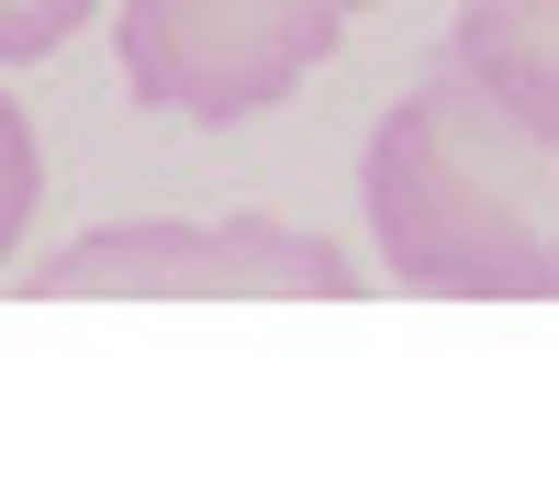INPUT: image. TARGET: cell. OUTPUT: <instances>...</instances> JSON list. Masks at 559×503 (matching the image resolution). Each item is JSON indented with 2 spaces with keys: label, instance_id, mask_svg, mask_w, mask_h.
<instances>
[{
  "label": "cell",
  "instance_id": "5b68a950",
  "mask_svg": "<svg viewBox=\"0 0 559 503\" xmlns=\"http://www.w3.org/2000/svg\"><path fill=\"white\" fill-rule=\"evenodd\" d=\"M448 34H459V45H481V57H515V68L559 79V0H471Z\"/></svg>",
  "mask_w": 559,
  "mask_h": 503
},
{
  "label": "cell",
  "instance_id": "7a4b0ae2",
  "mask_svg": "<svg viewBox=\"0 0 559 503\" xmlns=\"http://www.w3.org/2000/svg\"><path fill=\"white\" fill-rule=\"evenodd\" d=\"M358 258L280 213H134L23 268V302H347Z\"/></svg>",
  "mask_w": 559,
  "mask_h": 503
},
{
  "label": "cell",
  "instance_id": "277c9868",
  "mask_svg": "<svg viewBox=\"0 0 559 503\" xmlns=\"http://www.w3.org/2000/svg\"><path fill=\"white\" fill-rule=\"evenodd\" d=\"M34 213H45V134L34 112L0 89V280H12V258L34 247Z\"/></svg>",
  "mask_w": 559,
  "mask_h": 503
},
{
  "label": "cell",
  "instance_id": "6da1fadb",
  "mask_svg": "<svg viewBox=\"0 0 559 503\" xmlns=\"http://www.w3.org/2000/svg\"><path fill=\"white\" fill-rule=\"evenodd\" d=\"M369 258L426 302H559V79L437 45L358 157Z\"/></svg>",
  "mask_w": 559,
  "mask_h": 503
},
{
  "label": "cell",
  "instance_id": "3957f363",
  "mask_svg": "<svg viewBox=\"0 0 559 503\" xmlns=\"http://www.w3.org/2000/svg\"><path fill=\"white\" fill-rule=\"evenodd\" d=\"M381 0H112V68L168 123H247L292 89Z\"/></svg>",
  "mask_w": 559,
  "mask_h": 503
},
{
  "label": "cell",
  "instance_id": "8992f818",
  "mask_svg": "<svg viewBox=\"0 0 559 503\" xmlns=\"http://www.w3.org/2000/svg\"><path fill=\"white\" fill-rule=\"evenodd\" d=\"M102 12V0H0V68H34V57H57V45Z\"/></svg>",
  "mask_w": 559,
  "mask_h": 503
}]
</instances>
